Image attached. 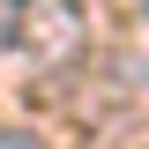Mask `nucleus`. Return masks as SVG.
<instances>
[{
    "label": "nucleus",
    "mask_w": 149,
    "mask_h": 149,
    "mask_svg": "<svg viewBox=\"0 0 149 149\" xmlns=\"http://www.w3.org/2000/svg\"><path fill=\"white\" fill-rule=\"evenodd\" d=\"M15 45L30 60H67L82 45V8L74 0H15Z\"/></svg>",
    "instance_id": "nucleus-1"
},
{
    "label": "nucleus",
    "mask_w": 149,
    "mask_h": 149,
    "mask_svg": "<svg viewBox=\"0 0 149 149\" xmlns=\"http://www.w3.org/2000/svg\"><path fill=\"white\" fill-rule=\"evenodd\" d=\"M0 149H37V134H15V127H0Z\"/></svg>",
    "instance_id": "nucleus-2"
}]
</instances>
